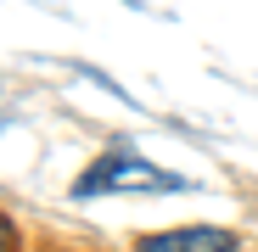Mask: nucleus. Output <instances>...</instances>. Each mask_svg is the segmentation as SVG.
<instances>
[{"mask_svg": "<svg viewBox=\"0 0 258 252\" xmlns=\"http://www.w3.org/2000/svg\"><path fill=\"white\" fill-rule=\"evenodd\" d=\"M230 230H213V224H197V230H163V235H141V252H230Z\"/></svg>", "mask_w": 258, "mask_h": 252, "instance_id": "f03ea898", "label": "nucleus"}, {"mask_svg": "<svg viewBox=\"0 0 258 252\" xmlns=\"http://www.w3.org/2000/svg\"><path fill=\"white\" fill-rule=\"evenodd\" d=\"M107 191H185L180 174H163V168L141 162V157H101L90 174H79L73 196H107Z\"/></svg>", "mask_w": 258, "mask_h": 252, "instance_id": "f257e3e1", "label": "nucleus"}, {"mask_svg": "<svg viewBox=\"0 0 258 252\" xmlns=\"http://www.w3.org/2000/svg\"><path fill=\"white\" fill-rule=\"evenodd\" d=\"M0 252H17V235H12V224L0 219Z\"/></svg>", "mask_w": 258, "mask_h": 252, "instance_id": "7ed1b4c3", "label": "nucleus"}]
</instances>
